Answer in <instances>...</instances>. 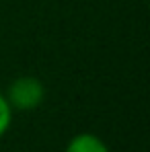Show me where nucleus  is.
Masks as SVG:
<instances>
[{
	"instance_id": "obj_3",
	"label": "nucleus",
	"mask_w": 150,
	"mask_h": 152,
	"mask_svg": "<svg viewBox=\"0 0 150 152\" xmlns=\"http://www.w3.org/2000/svg\"><path fill=\"white\" fill-rule=\"evenodd\" d=\"M12 107L10 103L6 101V97L0 93V138L10 129V124H12Z\"/></svg>"
},
{
	"instance_id": "obj_1",
	"label": "nucleus",
	"mask_w": 150,
	"mask_h": 152,
	"mask_svg": "<svg viewBox=\"0 0 150 152\" xmlns=\"http://www.w3.org/2000/svg\"><path fill=\"white\" fill-rule=\"evenodd\" d=\"M4 97H6V101L10 103L12 109L31 111V109H37L43 103V99H45V86L35 76H21V78L10 82V86H8Z\"/></svg>"
},
{
	"instance_id": "obj_2",
	"label": "nucleus",
	"mask_w": 150,
	"mask_h": 152,
	"mask_svg": "<svg viewBox=\"0 0 150 152\" xmlns=\"http://www.w3.org/2000/svg\"><path fill=\"white\" fill-rule=\"evenodd\" d=\"M64 152H111V150L97 134L82 132V134H76L74 138H70Z\"/></svg>"
}]
</instances>
